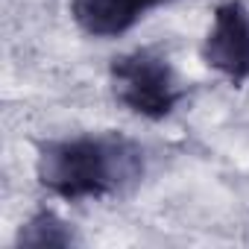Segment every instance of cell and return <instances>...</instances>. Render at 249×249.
Masks as SVG:
<instances>
[{
  "instance_id": "6da1fadb",
  "label": "cell",
  "mask_w": 249,
  "mask_h": 249,
  "mask_svg": "<svg viewBox=\"0 0 249 249\" xmlns=\"http://www.w3.org/2000/svg\"><path fill=\"white\" fill-rule=\"evenodd\" d=\"M144 164V147L117 129L50 138L36 150L38 185L65 202L117 196L141 182Z\"/></svg>"
},
{
  "instance_id": "7a4b0ae2",
  "label": "cell",
  "mask_w": 249,
  "mask_h": 249,
  "mask_svg": "<svg viewBox=\"0 0 249 249\" xmlns=\"http://www.w3.org/2000/svg\"><path fill=\"white\" fill-rule=\"evenodd\" d=\"M108 82L114 100L135 117L164 120L185 97L182 79L173 62L150 47H135L111 59Z\"/></svg>"
},
{
  "instance_id": "3957f363",
  "label": "cell",
  "mask_w": 249,
  "mask_h": 249,
  "mask_svg": "<svg viewBox=\"0 0 249 249\" xmlns=\"http://www.w3.org/2000/svg\"><path fill=\"white\" fill-rule=\"evenodd\" d=\"M205 68L231 85L249 82V6L240 0H223L214 6L205 38L199 44Z\"/></svg>"
},
{
  "instance_id": "277c9868",
  "label": "cell",
  "mask_w": 249,
  "mask_h": 249,
  "mask_svg": "<svg viewBox=\"0 0 249 249\" xmlns=\"http://www.w3.org/2000/svg\"><path fill=\"white\" fill-rule=\"evenodd\" d=\"M170 3V0H71L73 24L91 38H120L126 36L147 12Z\"/></svg>"
},
{
  "instance_id": "5b68a950",
  "label": "cell",
  "mask_w": 249,
  "mask_h": 249,
  "mask_svg": "<svg viewBox=\"0 0 249 249\" xmlns=\"http://www.w3.org/2000/svg\"><path fill=\"white\" fill-rule=\"evenodd\" d=\"M79 243L73 223H68L65 217H59L50 208L36 211L33 217H27L15 234V246H27V249H44V246H73Z\"/></svg>"
}]
</instances>
